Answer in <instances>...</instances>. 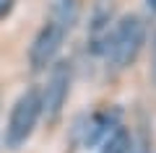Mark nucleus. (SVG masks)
Masks as SVG:
<instances>
[{"label": "nucleus", "instance_id": "f257e3e1", "mask_svg": "<svg viewBox=\"0 0 156 153\" xmlns=\"http://www.w3.org/2000/svg\"><path fill=\"white\" fill-rule=\"evenodd\" d=\"M146 44V23L140 16H122L112 26V31L104 34L101 39V52L107 62L117 70H125L138 60L140 49Z\"/></svg>", "mask_w": 156, "mask_h": 153}, {"label": "nucleus", "instance_id": "f03ea898", "mask_svg": "<svg viewBox=\"0 0 156 153\" xmlns=\"http://www.w3.org/2000/svg\"><path fill=\"white\" fill-rule=\"evenodd\" d=\"M39 120H42V96H39V86H31L11 106V114H8V122H5L8 151H18L21 145H26V140L37 130Z\"/></svg>", "mask_w": 156, "mask_h": 153}, {"label": "nucleus", "instance_id": "7ed1b4c3", "mask_svg": "<svg viewBox=\"0 0 156 153\" xmlns=\"http://www.w3.org/2000/svg\"><path fill=\"white\" fill-rule=\"evenodd\" d=\"M70 62L68 60H55L50 65V75L47 83L39 88V96H42V117L47 122H57L62 114V106L68 101V93H70Z\"/></svg>", "mask_w": 156, "mask_h": 153}, {"label": "nucleus", "instance_id": "20e7f679", "mask_svg": "<svg viewBox=\"0 0 156 153\" xmlns=\"http://www.w3.org/2000/svg\"><path fill=\"white\" fill-rule=\"evenodd\" d=\"M65 37H68V29L60 26L57 21H50V18H47V23L37 31L31 47H29V65H31L34 73L47 70V68L57 60Z\"/></svg>", "mask_w": 156, "mask_h": 153}, {"label": "nucleus", "instance_id": "39448f33", "mask_svg": "<svg viewBox=\"0 0 156 153\" xmlns=\"http://www.w3.org/2000/svg\"><path fill=\"white\" fill-rule=\"evenodd\" d=\"M120 127V112L117 109H101V112H94L89 117L83 127V145H99L104 143L112 132Z\"/></svg>", "mask_w": 156, "mask_h": 153}, {"label": "nucleus", "instance_id": "423d86ee", "mask_svg": "<svg viewBox=\"0 0 156 153\" xmlns=\"http://www.w3.org/2000/svg\"><path fill=\"white\" fill-rule=\"evenodd\" d=\"M78 13H81L78 0H52L50 21H57L60 26H65L68 31H70V29L78 23Z\"/></svg>", "mask_w": 156, "mask_h": 153}, {"label": "nucleus", "instance_id": "0eeeda50", "mask_svg": "<svg viewBox=\"0 0 156 153\" xmlns=\"http://www.w3.org/2000/svg\"><path fill=\"white\" fill-rule=\"evenodd\" d=\"M99 153H135V140H133V135H130V130L117 127V130L101 143Z\"/></svg>", "mask_w": 156, "mask_h": 153}, {"label": "nucleus", "instance_id": "6e6552de", "mask_svg": "<svg viewBox=\"0 0 156 153\" xmlns=\"http://www.w3.org/2000/svg\"><path fill=\"white\" fill-rule=\"evenodd\" d=\"M13 5H16V0H0V21H3L5 16H11Z\"/></svg>", "mask_w": 156, "mask_h": 153}, {"label": "nucleus", "instance_id": "1a4fd4ad", "mask_svg": "<svg viewBox=\"0 0 156 153\" xmlns=\"http://www.w3.org/2000/svg\"><path fill=\"white\" fill-rule=\"evenodd\" d=\"M146 8H148V11L156 16V0H146Z\"/></svg>", "mask_w": 156, "mask_h": 153}, {"label": "nucleus", "instance_id": "9d476101", "mask_svg": "<svg viewBox=\"0 0 156 153\" xmlns=\"http://www.w3.org/2000/svg\"><path fill=\"white\" fill-rule=\"evenodd\" d=\"M154 81H156V37H154Z\"/></svg>", "mask_w": 156, "mask_h": 153}]
</instances>
